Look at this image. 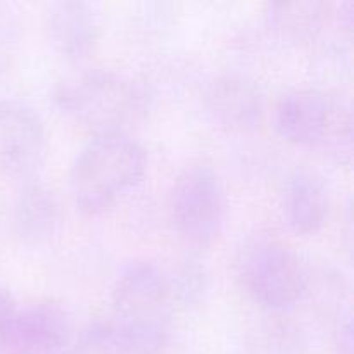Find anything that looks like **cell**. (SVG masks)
Wrapping results in <instances>:
<instances>
[{
    "instance_id": "obj_6",
    "label": "cell",
    "mask_w": 354,
    "mask_h": 354,
    "mask_svg": "<svg viewBox=\"0 0 354 354\" xmlns=\"http://www.w3.org/2000/svg\"><path fill=\"white\" fill-rule=\"evenodd\" d=\"M44 151L45 127L40 113L26 100H0V173L33 175Z\"/></svg>"
},
{
    "instance_id": "obj_13",
    "label": "cell",
    "mask_w": 354,
    "mask_h": 354,
    "mask_svg": "<svg viewBox=\"0 0 354 354\" xmlns=\"http://www.w3.org/2000/svg\"><path fill=\"white\" fill-rule=\"evenodd\" d=\"M327 10L324 2H273L266 7V17L280 37L301 41L322 30Z\"/></svg>"
},
{
    "instance_id": "obj_11",
    "label": "cell",
    "mask_w": 354,
    "mask_h": 354,
    "mask_svg": "<svg viewBox=\"0 0 354 354\" xmlns=\"http://www.w3.org/2000/svg\"><path fill=\"white\" fill-rule=\"evenodd\" d=\"M330 196L324 180L311 171H296L283 189V214L296 234H315L327 221Z\"/></svg>"
},
{
    "instance_id": "obj_14",
    "label": "cell",
    "mask_w": 354,
    "mask_h": 354,
    "mask_svg": "<svg viewBox=\"0 0 354 354\" xmlns=\"http://www.w3.org/2000/svg\"><path fill=\"white\" fill-rule=\"evenodd\" d=\"M252 349L254 354H306V341L294 325L272 322L259 328Z\"/></svg>"
},
{
    "instance_id": "obj_3",
    "label": "cell",
    "mask_w": 354,
    "mask_h": 354,
    "mask_svg": "<svg viewBox=\"0 0 354 354\" xmlns=\"http://www.w3.org/2000/svg\"><path fill=\"white\" fill-rule=\"evenodd\" d=\"M59 109L97 131L121 130L144 111L147 92L135 80L114 71L93 69L62 80L54 90Z\"/></svg>"
},
{
    "instance_id": "obj_10",
    "label": "cell",
    "mask_w": 354,
    "mask_h": 354,
    "mask_svg": "<svg viewBox=\"0 0 354 354\" xmlns=\"http://www.w3.org/2000/svg\"><path fill=\"white\" fill-rule=\"evenodd\" d=\"M52 45L68 57H83L100 38L102 21L95 6L82 0L52 3L47 14Z\"/></svg>"
},
{
    "instance_id": "obj_2",
    "label": "cell",
    "mask_w": 354,
    "mask_h": 354,
    "mask_svg": "<svg viewBox=\"0 0 354 354\" xmlns=\"http://www.w3.org/2000/svg\"><path fill=\"white\" fill-rule=\"evenodd\" d=\"M144 147L123 130L97 131L76 154L69 185L75 204L85 214L109 209L144 178Z\"/></svg>"
},
{
    "instance_id": "obj_1",
    "label": "cell",
    "mask_w": 354,
    "mask_h": 354,
    "mask_svg": "<svg viewBox=\"0 0 354 354\" xmlns=\"http://www.w3.org/2000/svg\"><path fill=\"white\" fill-rule=\"evenodd\" d=\"M169 280L149 261H131L114 282L113 328L128 354H161L171 337Z\"/></svg>"
},
{
    "instance_id": "obj_15",
    "label": "cell",
    "mask_w": 354,
    "mask_h": 354,
    "mask_svg": "<svg viewBox=\"0 0 354 354\" xmlns=\"http://www.w3.org/2000/svg\"><path fill=\"white\" fill-rule=\"evenodd\" d=\"M71 354H128L111 322H92L80 334Z\"/></svg>"
},
{
    "instance_id": "obj_4",
    "label": "cell",
    "mask_w": 354,
    "mask_h": 354,
    "mask_svg": "<svg viewBox=\"0 0 354 354\" xmlns=\"http://www.w3.org/2000/svg\"><path fill=\"white\" fill-rule=\"evenodd\" d=\"M239 268L249 296L265 310H289L306 289V273L296 252L273 239L252 241Z\"/></svg>"
},
{
    "instance_id": "obj_16",
    "label": "cell",
    "mask_w": 354,
    "mask_h": 354,
    "mask_svg": "<svg viewBox=\"0 0 354 354\" xmlns=\"http://www.w3.org/2000/svg\"><path fill=\"white\" fill-rule=\"evenodd\" d=\"M335 346L339 354H353V327L349 315L339 322L335 330Z\"/></svg>"
},
{
    "instance_id": "obj_9",
    "label": "cell",
    "mask_w": 354,
    "mask_h": 354,
    "mask_svg": "<svg viewBox=\"0 0 354 354\" xmlns=\"http://www.w3.org/2000/svg\"><path fill=\"white\" fill-rule=\"evenodd\" d=\"M207 116L227 130H249L263 116V93L248 76L225 73L204 90Z\"/></svg>"
},
{
    "instance_id": "obj_8",
    "label": "cell",
    "mask_w": 354,
    "mask_h": 354,
    "mask_svg": "<svg viewBox=\"0 0 354 354\" xmlns=\"http://www.w3.org/2000/svg\"><path fill=\"white\" fill-rule=\"evenodd\" d=\"M341 102L320 90H289L275 106V127L289 142L322 147Z\"/></svg>"
},
{
    "instance_id": "obj_17",
    "label": "cell",
    "mask_w": 354,
    "mask_h": 354,
    "mask_svg": "<svg viewBox=\"0 0 354 354\" xmlns=\"http://www.w3.org/2000/svg\"><path fill=\"white\" fill-rule=\"evenodd\" d=\"M16 311V304L14 299L10 297V294L6 289L0 287V334H2L3 327L9 322V318L12 317V313Z\"/></svg>"
},
{
    "instance_id": "obj_5",
    "label": "cell",
    "mask_w": 354,
    "mask_h": 354,
    "mask_svg": "<svg viewBox=\"0 0 354 354\" xmlns=\"http://www.w3.org/2000/svg\"><path fill=\"white\" fill-rule=\"evenodd\" d=\"M176 232L196 245L216 237L225 216V194L220 178L209 166H190L175 180L169 199Z\"/></svg>"
},
{
    "instance_id": "obj_7",
    "label": "cell",
    "mask_w": 354,
    "mask_h": 354,
    "mask_svg": "<svg viewBox=\"0 0 354 354\" xmlns=\"http://www.w3.org/2000/svg\"><path fill=\"white\" fill-rule=\"evenodd\" d=\"M69 320L54 304L16 310L0 334L2 354H61L69 341Z\"/></svg>"
},
{
    "instance_id": "obj_12",
    "label": "cell",
    "mask_w": 354,
    "mask_h": 354,
    "mask_svg": "<svg viewBox=\"0 0 354 354\" xmlns=\"http://www.w3.org/2000/svg\"><path fill=\"white\" fill-rule=\"evenodd\" d=\"M61 221L55 194L41 183H28L17 203L16 223L21 237L31 242L47 241Z\"/></svg>"
}]
</instances>
